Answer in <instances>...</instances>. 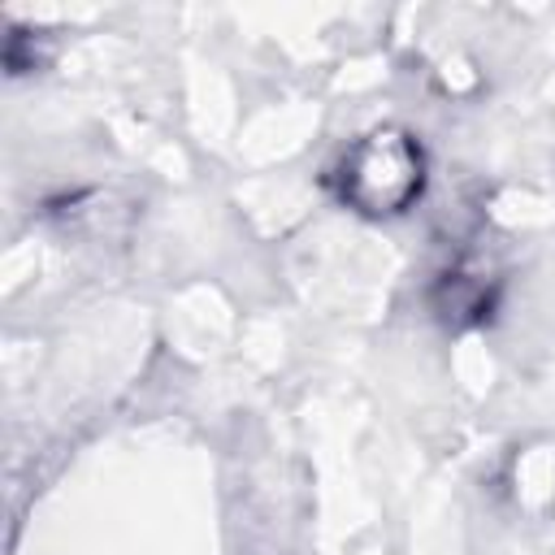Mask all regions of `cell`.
<instances>
[{
    "mask_svg": "<svg viewBox=\"0 0 555 555\" xmlns=\"http://www.w3.org/2000/svg\"><path fill=\"white\" fill-rule=\"evenodd\" d=\"M334 191L360 217H399L425 191V147L399 126L369 130L343 152Z\"/></svg>",
    "mask_w": 555,
    "mask_h": 555,
    "instance_id": "obj_1",
    "label": "cell"
}]
</instances>
